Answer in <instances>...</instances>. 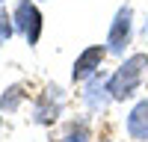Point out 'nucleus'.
I'll return each instance as SVG.
<instances>
[{
	"label": "nucleus",
	"mask_w": 148,
	"mask_h": 142,
	"mask_svg": "<svg viewBox=\"0 0 148 142\" xmlns=\"http://www.w3.org/2000/svg\"><path fill=\"white\" fill-rule=\"evenodd\" d=\"M0 133H3V113H0Z\"/></svg>",
	"instance_id": "11"
},
{
	"label": "nucleus",
	"mask_w": 148,
	"mask_h": 142,
	"mask_svg": "<svg viewBox=\"0 0 148 142\" xmlns=\"http://www.w3.org/2000/svg\"><path fill=\"white\" fill-rule=\"evenodd\" d=\"M145 33H148V27H145Z\"/></svg>",
	"instance_id": "13"
},
{
	"label": "nucleus",
	"mask_w": 148,
	"mask_h": 142,
	"mask_svg": "<svg viewBox=\"0 0 148 142\" xmlns=\"http://www.w3.org/2000/svg\"><path fill=\"white\" fill-rule=\"evenodd\" d=\"M12 18H15V27L24 36V42L30 47H36L39 39H42V30H45V18H42L39 6H36V0H18Z\"/></svg>",
	"instance_id": "4"
},
{
	"label": "nucleus",
	"mask_w": 148,
	"mask_h": 142,
	"mask_svg": "<svg viewBox=\"0 0 148 142\" xmlns=\"http://www.w3.org/2000/svg\"><path fill=\"white\" fill-rule=\"evenodd\" d=\"M59 142H92V133H89V124L86 122H74L68 127V133L59 139Z\"/></svg>",
	"instance_id": "9"
},
{
	"label": "nucleus",
	"mask_w": 148,
	"mask_h": 142,
	"mask_svg": "<svg viewBox=\"0 0 148 142\" xmlns=\"http://www.w3.org/2000/svg\"><path fill=\"white\" fill-rule=\"evenodd\" d=\"M15 33H18V27H15V18H12V12L0 9V44H6Z\"/></svg>",
	"instance_id": "10"
},
{
	"label": "nucleus",
	"mask_w": 148,
	"mask_h": 142,
	"mask_svg": "<svg viewBox=\"0 0 148 142\" xmlns=\"http://www.w3.org/2000/svg\"><path fill=\"white\" fill-rule=\"evenodd\" d=\"M30 98V92H27V86L24 83H12V86H6L3 89V95H0V113H18L21 110V104Z\"/></svg>",
	"instance_id": "8"
},
{
	"label": "nucleus",
	"mask_w": 148,
	"mask_h": 142,
	"mask_svg": "<svg viewBox=\"0 0 148 142\" xmlns=\"http://www.w3.org/2000/svg\"><path fill=\"white\" fill-rule=\"evenodd\" d=\"M83 104L89 106L92 113H104L110 104H113V95H110V86H107V77L104 74H95L92 80L83 83Z\"/></svg>",
	"instance_id": "6"
},
{
	"label": "nucleus",
	"mask_w": 148,
	"mask_h": 142,
	"mask_svg": "<svg viewBox=\"0 0 148 142\" xmlns=\"http://www.w3.org/2000/svg\"><path fill=\"white\" fill-rule=\"evenodd\" d=\"M62 110H65V89L56 86V83H47L33 98L30 118H33V124H39V127H53L59 122V115H62Z\"/></svg>",
	"instance_id": "2"
},
{
	"label": "nucleus",
	"mask_w": 148,
	"mask_h": 142,
	"mask_svg": "<svg viewBox=\"0 0 148 142\" xmlns=\"http://www.w3.org/2000/svg\"><path fill=\"white\" fill-rule=\"evenodd\" d=\"M107 44H89L83 47V51L77 53V59H74V68H71V80L74 83H86L92 80L95 74H101V65L107 59Z\"/></svg>",
	"instance_id": "5"
},
{
	"label": "nucleus",
	"mask_w": 148,
	"mask_h": 142,
	"mask_svg": "<svg viewBox=\"0 0 148 142\" xmlns=\"http://www.w3.org/2000/svg\"><path fill=\"white\" fill-rule=\"evenodd\" d=\"M125 130L133 142H148V98H139L125 118Z\"/></svg>",
	"instance_id": "7"
},
{
	"label": "nucleus",
	"mask_w": 148,
	"mask_h": 142,
	"mask_svg": "<svg viewBox=\"0 0 148 142\" xmlns=\"http://www.w3.org/2000/svg\"><path fill=\"white\" fill-rule=\"evenodd\" d=\"M0 3H6V0H0Z\"/></svg>",
	"instance_id": "12"
},
{
	"label": "nucleus",
	"mask_w": 148,
	"mask_h": 142,
	"mask_svg": "<svg viewBox=\"0 0 148 142\" xmlns=\"http://www.w3.org/2000/svg\"><path fill=\"white\" fill-rule=\"evenodd\" d=\"M133 42V9L125 3L116 9L113 21H110V30H107V51L113 56H125V51Z\"/></svg>",
	"instance_id": "3"
},
{
	"label": "nucleus",
	"mask_w": 148,
	"mask_h": 142,
	"mask_svg": "<svg viewBox=\"0 0 148 142\" xmlns=\"http://www.w3.org/2000/svg\"><path fill=\"white\" fill-rule=\"evenodd\" d=\"M148 71V53H130L121 59V65L107 77V86H110V95L113 101H127L139 92L142 86V77Z\"/></svg>",
	"instance_id": "1"
}]
</instances>
